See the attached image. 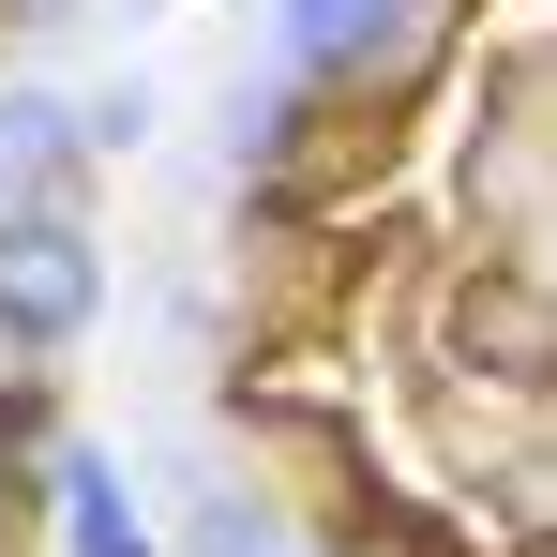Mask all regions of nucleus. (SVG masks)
<instances>
[{
    "label": "nucleus",
    "instance_id": "obj_1",
    "mask_svg": "<svg viewBox=\"0 0 557 557\" xmlns=\"http://www.w3.org/2000/svg\"><path fill=\"white\" fill-rule=\"evenodd\" d=\"M453 46V0H272V76L332 121L362 106H407Z\"/></svg>",
    "mask_w": 557,
    "mask_h": 557
},
{
    "label": "nucleus",
    "instance_id": "obj_2",
    "mask_svg": "<svg viewBox=\"0 0 557 557\" xmlns=\"http://www.w3.org/2000/svg\"><path fill=\"white\" fill-rule=\"evenodd\" d=\"M106 332V226L91 211H0V362H61Z\"/></svg>",
    "mask_w": 557,
    "mask_h": 557
},
{
    "label": "nucleus",
    "instance_id": "obj_3",
    "mask_svg": "<svg viewBox=\"0 0 557 557\" xmlns=\"http://www.w3.org/2000/svg\"><path fill=\"white\" fill-rule=\"evenodd\" d=\"M0 211H91V106L0 76Z\"/></svg>",
    "mask_w": 557,
    "mask_h": 557
},
{
    "label": "nucleus",
    "instance_id": "obj_4",
    "mask_svg": "<svg viewBox=\"0 0 557 557\" xmlns=\"http://www.w3.org/2000/svg\"><path fill=\"white\" fill-rule=\"evenodd\" d=\"M46 528H61V557H166L151 497H136L121 453H91V437H61V467H46Z\"/></svg>",
    "mask_w": 557,
    "mask_h": 557
},
{
    "label": "nucleus",
    "instance_id": "obj_5",
    "mask_svg": "<svg viewBox=\"0 0 557 557\" xmlns=\"http://www.w3.org/2000/svg\"><path fill=\"white\" fill-rule=\"evenodd\" d=\"M182 557H301V543L272 528V497H257V482H211V497L182 512Z\"/></svg>",
    "mask_w": 557,
    "mask_h": 557
},
{
    "label": "nucleus",
    "instance_id": "obj_6",
    "mask_svg": "<svg viewBox=\"0 0 557 557\" xmlns=\"http://www.w3.org/2000/svg\"><path fill=\"white\" fill-rule=\"evenodd\" d=\"M121 151H151V76L91 91V166H121Z\"/></svg>",
    "mask_w": 557,
    "mask_h": 557
},
{
    "label": "nucleus",
    "instance_id": "obj_7",
    "mask_svg": "<svg viewBox=\"0 0 557 557\" xmlns=\"http://www.w3.org/2000/svg\"><path fill=\"white\" fill-rule=\"evenodd\" d=\"M30 512H46V467H0V543H15Z\"/></svg>",
    "mask_w": 557,
    "mask_h": 557
},
{
    "label": "nucleus",
    "instance_id": "obj_8",
    "mask_svg": "<svg viewBox=\"0 0 557 557\" xmlns=\"http://www.w3.org/2000/svg\"><path fill=\"white\" fill-rule=\"evenodd\" d=\"M91 0H0V30H76Z\"/></svg>",
    "mask_w": 557,
    "mask_h": 557
},
{
    "label": "nucleus",
    "instance_id": "obj_9",
    "mask_svg": "<svg viewBox=\"0 0 557 557\" xmlns=\"http://www.w3.org/2000/svg\"><path fill=\"white\" fill-rule=\"evenodd\" d=\"M301 557H362V543H301Z\"/></svg>",
    "mask_w": 557,
    "mask_h": 557
}]
</instances>
